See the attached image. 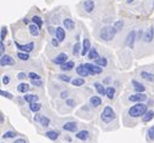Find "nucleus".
Returning a JSON list of instances; mask_svg holds the SVG:
<instances>
[{
	"instance_id": "nucleus-55",
	"label": "nucleus",
	"mask_w": 154,
	"mask_h": 143,
	"mask_svg": "<svg viewBox=\"0 0 154 143\" xmlns=\"http://www.w3.org/2000/svg\"><path fill=\"white\" fill-rule=\"evenodd\" d=\"M0 123H1V125L4 124V114H3V113L0 114Z\"/></svg>"
},
{
	"instance_id": "nucleus-40",
	"label": "nucleus",
	"mask_w": 154,
	"mask_h": 143,
	"mask_svg": "<svg viewBox=\"0 0 154 143\" xmlns=\"http://www.w3.org/2000/svg\"><path fill=\"white\" fill-rule=\"evenodd\" d=\"M123 27H124V21L123 20H118L117 22L114 23V28L117 29V30H120Z\"/></svg>"
},
{
	"instance_id": "nucleus-8",
	"label": "nucleus",
	"mask_w": 154,
	"mask_h": 143,
	"mask_svg": "<svg viewBox=\"0 0 154 143\" xmlns=\"http://www.w3.org/2000/svg\"><path fill=\"white\" fill-rule=\"evenodd\" d=\"M0 66L5 67V66H15V60L9 55H3L0 58Z\"/></svg>"
},
{
	"instance_id": "nucleus-2",
	"label": "nucleus",
	"mask_w": 154,
	"mask_h": 143,
	"mask_svg": "<svg viewBox=\"0 0 154 143\" xmlns=\"http://www.w3.org/2000/svg\"><path fill=\"white\" fill-rule=\"evenodd\" d=\"M117 29L114 28V25H105V27H102L101 30H100V38L101 40L103 41H110L112 39H114L115 34H117Z\"/></svg>"
},
{
	"instance_id": "nucleus-21",
	"label": "nucleus",
	"mask_w": 154,
	"mask_h": 143,
	"mask_svg": "<svg viewBox=\"0 0 154 143\" xmlns=\"http://www.w3.org/2000/svg\"><path fill=\"white\" fill-rule=\"evenodd\" d=\"M61 68V70L62 72H69V70H72L74 67H75V63H74V61H67L66 63H63L62 66H60Z\"/></svg>"
},
{
	"instance_id": "nucleus-50",
	"label": "nucleus",
	"mask_w": 154,
	"mask_h": 143,
	"mask_svg": "<svg viewBox=\"0 0 154 143\" xmlns=\"http://www.w3.org/2000/svg\"><path fill=\"white\" fill-rule=\"evenodd\" d=\"M4 51H5V45H4V41H0V54H1V56L4 55Z\"/></svg>"
},
{
	"instance_id": "nucleus-43",
	"label": "nucleus",
	"mask_w": 154,
	"mask_h": 143,
	"mask_svg": "<svg viewBox=\"0 0 154 143\" xmlns=\"http://www.w3.org/2000/svg\"><path fill=\"white\" fill-rule=\"evenodd\" d=\"M0 95H1V97H5L7 99H12V98H14V96H12L10 92H6V91H4V90L0 91Z\"/></svg>"
},
{
	"instance_id": "nucleus-14",
	"label": "nucleus",
	"mask_w": 154,
	"mask_h": 143,
	"mask_svg": "<svg viewBox=\"0 0 154 143\" xmlns=\"http://www.w3.org/2000/svg\"><path fill=\"white\" fill-rule=\"evenodd\" d=\"M91 50V43H90V40L87 38H85L83 40V49H81V55L83 56H87L89 51Z\"/></svg>"
},
{
	"instance_id": "nucleus-20",
	"label": "nucleus",
	"mask_w": 154,
	"mask_h": 143,
	"mask_svg": "<svg viewBox=\"0 0 154 143\" xmlns=\"http://www.w3.org/2000/svg\"><path fill=\"white\" fill-rule=\"evenodd\" d=\"M63 27L67 30H73L75 28V22L72 18H65L63 20Z\"/></svg>"
},
{
	"instance_id": "nucleus-18",
	"label": "nucleus",
	"mask_w": 154,
	"mask_h": 143,
	"mask_svg": "<svg viewBox=\"0 0 154 143\" xmlns=\"http://www.w3.org/2000/svg\"><path fill=\"white\" fill-rule=\"evenodd\" d=\"M94 87H95V90L97 91V94H98L100 96H106V90H107V87H105L103 84L96 81V83H94Z\"/></svg>"
},
{
	"instance_id": "nucleus-27",
	"label": "nucleus",
	"mask_w": 154,
	"mask_h": 143,
	"mask_svg": "<svg viewBox=\"0 0 154 143\" xmlns=\"http://www.w3.org/2000/svg\"><path fill=\"white\" fill-rule=\"evenodd\" d=\"M23 99L27 103H34V102L39 101V97H38V95H24Z\"/></svg>"
},
{
	"instance_id": "nucleus-12",
	"label": "nucleus",
	"mask_w": 154,
	"mask_h": 143,
	"mask_svg": "<svg viewBox=\"0 0 154 143\" xmlns=\"http://www.w3.org/2000/svg\"><path fill=\"white\" fill-rule=\"evenodd\" d=\"M136 39H137V36H136V30H131L129 34H127V36H126V45L132 49Z\"/></svg>"
},
{
	"instance_id": "nucleus-49",
	"label": "nucleus",
	"mask_w": 154,
	"mask_h": 143,
	"mask_svg": "<svg viewBox=\"0 0 154 143\" xmlns=\"http://www.w3.org/2000/svg\"><path fill=\"white\" fill-rule=\"evenodd\" d=\"M51 43H52V45H54L55 47H57V46L60 45V41H58V39H57L56 36H55V38L52 36V40H51Z\"/></svg>"
},
{
	"instance_id": "nucleus-46",
	"label": "nucleus",
	"mask_w": 154,
	"mask_h": 143,
	"mask_svg": "<svg viewBox=\"0 0 154 143\" xmlns=\"http://www.w3.org/2000/svg\"><path fill=\"white\" fill-rule=\"evenodd\" d=\"M68 96H69V92L67 90H65V91H62V92L60 94V97L62 98V99H67L68 98Z\"/></svg>"
},
{
	"instance_id": "nucleus-47",
	"label": "nucleus",
	"mask_w": 154,
	"mask_h": 143,
	"mask_svg": "<svg viewBox=\"0 0 154 143\" xmlns=\"http://www.w3.org/2000/svg\"><path fill=\"white\" fill-rule=\"evenodd\" d=\"M27 76H28V74H25L24 72H20V73L17 74V79H20V80H24Z\"/></svg>"
},
{
	"instance_id": "nucleus-26",
	"label": "nucleus",
	"mask_w": 154,
	"mask_h": 143,
	"mask_svg": "<svg viewBox=\"0 0 154 143\" xmlns=\"http://www.w3.org/2000/svg\"><path fill=\"white\" fill-rule=\"evenodd\" d=\"M87 58L89 60H91V61H96L97 58H100V55L97 52V50L95 47H91V50L89 51V54H87Z\"/></svg>"
},
{
	"instance_id": "nucleus-24",
	"label": "nucleus",
	"mask_w": 154,
	"mask_h": 143,
	"mask_svg": "<svg viewBox=\"0 0 154 143\" xmlns=\"http://www.w3.org/2000/svg\"><path fill=\"white\" fill-rule=\"evenodd\" d=\"M44 136L47 137V138L51 139V141H56V139L58 138V136H60V132H58V131H54V130H50V131H46V132L44 134Z\"/></svg>"
},
{
	"instance_id": "nucleus-42",
	"label": "nucleus",
	"mask_w": 154,
	"mask_h": 143,
	"mask_svg": "<svg viewBox=\"0 0 154 143\" xmlns=\"http://www.w3.org/2000/svg\"><path fill=\"white\" fill-rule=\"evenodd\" d=\"M6 34H7V28H6V27H3V28H1V32H0V41H4V40H5Z\"/></svg>"
},
{
	"instance_id": "nucleus-48",
	"label": "nucleus",
	"mask_w": 154,
	"mask_h": 143,
	"mask_svg": "<svg viewBox=\"0 0 154 143\" xmlns=\"http://www.w3.org/2000/svg\"><path fill=\"white\" fill-rule=\"evenodd\" d=\"M32 85L33 86H43V81L41 80H32Z\"/></svg>"
},
{
	"instance_id": "nucleus-22",
	"label": "nucleus",
	"mask_w": 154,
	"mask_h": 143,
	"mask_svg": "<svg viewBox=\"0 0 154 143\" xmlns=\"http://www.w3.org/2000/svg\"><path fill=\"white\" fill-rule=\"evenodd\" d=\"M75 137L80 141H87L90 138V132L87 131V130H81V131L75 134Z\"/></svg>"
},
{
	"instance_id": "nucleus-34",
	"label": "nucleus",
	"mask_w": 154,
	"mask_h": 143,
	"mask_svg": "<svg viewBox=\"0 0 154 143\" xmlns=\"http://www.w3.org/2000/svg\"><path fill=\"white\" fill-rule=\"evenodd\" d=\"M95 63L98 64V66H101V67H107L108 61H107L106 57H100V58H97V60L95 61Z\"/></svg>"
},
{
	"instance_id": "nucleus-13",
	"label": "nucleus",
	"mask_w": 154,
	"mask_h": 143,
	"mask_svg": "<svg viewBox=\"0 0 154 143\" xmlns=\"http://www.w3.org/2000/svg\"><path fill=\"white\" fill-rule=\"evenodd\" d=\"M83 6H84V10L87 12V14H91L95 9V1L94 0H84Z\"/></svg>"
},
{
	"instance_id": "nucleus-52",
	"label": "nucleus",
	"mask_w": 154,
	"mask_h": 143,
	"mask_svg": "<svg viewBox=\"0 0 154 143\" xmlns=\"http://www.w3.org/2000/svg\"><path fill=\"white\" fill-rule=\"evenodd\" d=\"M49 33L51 34V35H56V28H54V27H49Z\"/></svg>"
},
{
	"instance_id": "nucleus-39",
	"label": "nucleus",
	"mask_w": 154,
	"mask_h": 143,
	"mask_svg": "<svg viewBox=\"0 0 154 143\" xmlns=\"http://www.w3.org/2000/svg\"><path fill=\"white\" fill-rule=\"evenodd\" d=\"M28 78H29L31 80H41V76L38 74V73H34V72L28 73Z\"/></svg>"
},
{
	"instance_id": "nucleus-32",
	"label": "nucleus",
	"mask_w": 154,
	"mask_h": 143,
	"mask_svg": "<svg viewBox=\"0 0 154 143\" xmlns=\"http://www.w3.org/2000/svg\"><path fill=\"white\" fill-rule=\"evenodd\" d=\"M81 49H83V46L80 45V43L76 41L75 45L73 46V55H74V56H78L79 54H81Z\"/></svg>"
},
{
	"instance_id": "nucleus-10",
	"label": "nucleus",
	"mask_w": 154,
	"mask_h": 143,
	"mask_svg": "<svg viewBox=\"0 0 154 143\" xmlns=\"http://www.w3.org/2000/svg\"><path fill=\"white\" fill-rule=\"evenodd\" d=\"M62 128L65 130V131H68V132H75L76 130H78V124L75 121H68L66 124H63Z\"/></svg>"
},
{
	"instance_id": "nucleus-33",
	"label": "nucleus",
	"mask_w": 154,
	"mask_h": 143,
	"mask_svg": "<svg viewBox=\"0 0 154 143\" xmlns=\"http://www.w3.org/2000/svg\"><path fill=\"white\" fill-rule=\"evenodd\" d=\"M17 58H20L21 61H24V62H27V61H29V55L27 54V52H22V51H18L17 52Z\"/></svg>"
},
{
	"instance_id": "nucleus-56",
	"label": "nucleus",
	"mask_w": 154,
	"mask_h": 143,
	"mask_svg": "<svg viewBox=\"0 0 154 143\" xmlns=\"http://www.w3.org/2000/svg\"><path fill=\"white\" fill-rule=\"evenodd\" d=\"M23 23L28 24V23H29V20H28V18H23Z\"/></svg>"
},
{
	"instance_id": "nucleus-53",
	"label": "nucleus",
	"mask_w": 154,
	"mask_h": 143,
	"mask_svg": "<svg viewBox=\"0 0 154 143\" xmlns=\"http://www.w3.org/2000/svg\"><path fill=\"white\" fill-rule=\"evenodd\" d=\"M40 118H41V114L35 113V115H34V120H35V121H40Z\"/></svg>"
},
{
	"instance_id": "nucleus-3",
	"label": "nucleus",
	"mask_w": 154,
	"mask_h": 143,
	"mask_svg": "<svg viewBox=\"0 0 154 143\" xmlns=\"http://www.w3.org/2000/svg\"><path fill=\"white\" fill-rule=\"evenodd\" d=\"M101 119H102V121H103V123L109 124L112 120L115 119V112H114V109L110 106H106L105 109L102 110V113H101Z\"/></svg>"
},
{
	"instance_id": "nucleus-38",
	"label": "nucleus",
	"mask_w": 154,
	"mask_h": 143,
	"mask_svg": "<svg viewBox=\"0 0 154 143\" xmlns=\"http://www.w3.org/2000/svg\"><path fill=\"white\" fill-rule=\"evenodd\" d=\"M39 123H40V125L44 126V127H49V126H50V119L47 118V116H45V115H41Z\"/></svg>"
},
{
	"instance_id": "nucleus-11",
	"label": "nucleus",
	"mask_w": 154,
	"mask_h": 143,
	"mask_svg": "<svg viewBox=\"0 0 154 143\" xmlns=\"http://www.w3.org/2000/svg\"><path fill=\"white\" fill-rule=\"evenodd\" d=\"M153 38H154V28H153V27H149V28L145 32V35H143V41H145L146 44H149V43H152Z\"/></svg>"
},
{
	"instance_id": "nucleus-9",
	"label": "nucleus",
	"mask_w": 154,
	"mask_h": 143,
	"mask_svg": "<svg viewBox=\"0 0 154 143\" xmlns=\"http://www.w3.org/2000/svg\"><path fill=\"white\" fill-rule=\"evenodd\" d=\"M67 61H68V55L65 54V52H61V54H58L55 58H52V62H54L55 64H58V66H62V64L66 63Z\"/></svg>"
},
{
	"instance_id": "nucleus-23",
	"label": "nucleus",
	"mask_w": 154,
	"mask_h": 143,
	"mask_svg": "<svg viewBox=\"0 0 154 143\" xmlns=\"http://www.w3.org/2000/svg\"><path fill=\"white\" fill-rule=\"evenodd\" d=\"M28 30L32 34V36H39V34H40V28L38 27L36 24H34V23L28 25Z\"/></svg>"
},
{
	"instance_id": "nucleus-6",
	"label": "nucleus",
	"mask_w": 154,
	"mask_h": 143,
	"mask_svg": "<svg viewBox=\"0 0 154 143\" xmlns=\"http://www.w3.org/2000/svg\"><path fill=\"white\" fill-rule=\"evenodd\" d=\"M15 46L20 50V51H22V52H27V54H29V52H32V51L34 50V43H28V44H25V45H21V44H18L17 41H15Z\"/></svg>"
},
{
	"instance_id": "nucleus-1",
	"label": "nucleus",
	"mask_w": 154,
	"mask_h": 143,
	"mask_svg": "<svg viewBox=\"0 0 154 143\" xmlns=\"http://www.w3.org/2000/svg\"><path fill=\"white\" fill-rule=\"evenodd\" d=\"M147 110H148V107L145 103H136L135 106H131L127 109V114L131 118H141V116H143L146 114Z\"/></svg>"
},
{
	"instance_id": "nucleus-35",
	"label": "nucleus",
	"mask_w": 154,
	"mask_h": 143,
	"mask_svg": "<svg viewBox=\"0 0 154 143\" xmlns=\"http://www.w3.org/2000/svg\"><path fill=\"white\" fill-rule=\"evenodd\" d=\"M72 76H69V75H66V74H58L57 75V79L58 80H61V81H65V83H70L73 79H70Z\"/></svg>"
},
{
	"instance_id": "nucleus-36",
	"label": "nucleus",
	"mask_w": 154,
	"mask_h": 143,
	"mask_svg": "<svg viewBox=\"0 0 154 143\" xmlns=\"http://www.w3.org/2000/svg\"><path fill=\"white\" fill-rule=\"evenodd\" d=\"M32 23L36 24L39 28H41V25H43V20H41L40 16H33V17H32Z\"/></svg>"
},
{
	"instance_id": "nucleus-30",
	"label": "nucleus",
	"mask_w": 154,
	"mask_h": 143,
	"mask_svg": "<svg viewBox=\"0 0 154 143\" xmlns=\"http://www.w3.org/2000/svg\"><path fill=\"white\" fill-rule=\"evenodd\" d=\"M29 109H31V112H33V113H38V112L41 109V105H40L39 102L29 103Z\"/></svg>"
},
{
	"instance_id": "nucleus-37",
	"label": "nucleus",
	"mask_w": 154,
	"mask_h": 143,
	"mask_svg": "<svg viewBox=\"0 0 154 143\" xmlns=\"http://www.w3.org/2000/svg\"><path fill=\"white\" fill-rule=\"evenodd\" d=\"M16 136H17V132H15V131H6V132L3 134V138H5V139L15 138Z\"/></svg>"
},
{
	"instance_id": "nucleus-54",
	"label": "nucleus",
	"mask_w": 154,
	"mask_h": 143,
	"mask_svg": "<svg viewBox=\"0 0 154 143\" xmlns=\"http://www.w3.org/2000/svg\"><path fill=\"white\" fill-rule=\"evenodd\" d=\"M142 35H143V30L139 29V30H138V36H137V39H141V36H142Z\"/></svg>"
},
{
	"instance_id": "nucleus-4",
	"label": "nucleus",
	"mask_w": 154,
	"mask_h": 143,
	"mask_svg": "<svg viewBox=\"0 0 154 143\" xmlns=\"http://www.w3.org/2000/svg\"><path fill=\"white\" fill-rule=\"evenodd\" d=\"M85 66L87 67L90 75H97V74H101L102 72H103V67L98 66V64H96V63H85Z\"/></svg>"
},
{
	"instance_id": "nucleus-7",
	"label": "nucleus",
	"mask_w": 154,
	"mask_h": 143,
	"mask_svg": "<svg viewBox=\"0 0 154 143\" xmlns=\"http://www.w3.org/2000/svg\"><path fill=\"white\" fill-rule=\"evenodd\" d=\"M75 72H76V74H78L79 76H81V78H86V76L90 75V72H89L87 67L85 66V63L79 64V66L75 68Z\"/></svg>"
},
{
	"instance_id": "nucleus-19",
	"label": "nucleus",
	"mask_w": 154,
	"mask_h": 143,
	"mask_svg": "<svg viewBox=\"0 0 154 143\" xmlns=\"http://www.w3.org/2000/svg\"><path fill=\"white\" fill-rule=\"evenodd\" d=\"M89 102H90V106H91L92 108H97V107H100L102 105V99L98 96H91Z\"/></svg>"
},
{
	"instance_id": "nucleus-59",
	"label": "nucleus",
	"mask_w": 154,
	"mask_h": 143,
	"mask_svg": "<svg viewBox=\"0 0 154 143\" xmlns=\"http://www.w3.org/2000/svg\"><path fill=\"white\" fill-rule=\"evenodd\" d=\"M1 143H4V142H1Z\"/></svg>"
},
{
	"instance_id": "nucleus-15",
	"label": "nucleus",
	"mask_w": 154,
	"mask_h": 143,
	"mask_svg": "<svg viewBox=\"0 0 154 143\" xmlns=\"http://www.w3.org/2000/svg\"><path fill=\"white\" fill-rule=\"evenodd\" d=\"M60 43H63L66 39V30L63 29V27H57L56 28V35H55Z\"/></svg>"
},
{
	"instance_id": "nucleus-45",
	"label": "nucleus",
	"mask_w": 154,
	"mask_h": 143,
	"mask_svg": "<svg viewBox=\"0 0 154 143\" xmlns=\"http://www.w3.org/2000/svg\"><path fill=\"white\" fill-rule=\"evenodd\" d=\"M1 83H3L4 85H7V84L10 83V75H9V74L3 75V78H1Z\"/></svg>"
},
{
	"instance_id": "nucleus-16",
	"label": "nucleus",
	"mask_w": 154,
	"mask_h": 143,
	"mask_svg": "<svg viewBox=\"0 0 154 143\" xmlns=\"http://www.w3.org/2000/svg\"><path fill=\"white\" fill-rule=\"evenodd\" d=\"M132 86H134V90L136 91V92H141V94H145V91H146V86L143 84H141L139 81L137 80H132L131 81Z\"/></svg>"
},
{
	"instance_id": "nucleus-17",
	"label": "nucleus",
	"mask_w": 154,
	"mask_h": 143,
	"mask_svg": "<svg viewBox=\"0 0 154 143\" xmlns=\"http://www.w3.org/2000/svg\"><path fill=\"white\" fill-rule=\"evenodd\" d=\"M139 75H141V78H142L143 80H146L148 83H154V74L153 73H149L147 70H142L139 73Z\"/></svg>"
},
{
	"instance_id": "nucleus-5",
	"label": "nucleus",
	"mask_w": 154,
	"mask_h": 143,
	"mask_svg": "<svg viewBox=\"0 0 154 143\" xmlns=\"http://www.w3.org/2000/svg\"><path fill=\"white\" fill-rule=\"evenodd\" d=\"M147 95L145 94H141V92H136L134 95L129 96V101L130 102H135V103H143L145 101H147Z\"/></svg>"
},
{
	"instance_id": "nucleus-41",
	"label": "nucleus",
	"mask_w": 154,
	"mask_h": 143,
	"mask_svg": "<svg viewBox=\"0 0 154 143\" xmlns=\"http://www.w3.org/2000/svg\"><path fill=\"white\" fill-rule=\"evenodd\" d=\"M147 136H148V138H149L150 141H153V139H154V125H153V126H150V127L148 128V131H147Z\"/></svg>"
},
{
	"instance_id": "nucleus-58",
	"label": "nucleus",
	"mask_w": 154,
	"mask_h": 143,
	"mask_svg": "<svg viewBox=\"0 0 154 143\" xmlns=\"http://www.w3.org/2000/svg\"><path fill=\"white\" fill-rule=\"evenodd\" d=\"M109 80H110V79H109V76H108V78H107V79L105 80V83H109Z\"/></svg>"
},
{
	"instance_id": "nucleus-29",
	"label": "nucleus",
	"mask_w": 154,
	"mask_h": 143,
	"mask_svg": "<svg viewBox=\"0 0 154 143\" xmlns=\"http://www.w3.org/2000/svg\"><path fill=\"white\" fill-rule=\"evenodd\" d=\"M106 96L108 97V99H113L114 96H115V87L114 86H108L107 90H106Z\"/></svg>"
},
{
	"instance_id": "nucleus-57",
	"label": "nucleus",
	"mask_w": 154,
	"mask_h": 143,
	"mask_svg": "<svg viewBox=\"0 0 154 143\" xmlns=\"http://www.w3.org/2000/svg\"><path fill=\"white\" fill-rule=\"evenodd\" d=\"M132 1H134V0H126V3H127V4H131Z\"/></svg>"
},
{
	"instance_id": "nucleus-28",
	"label": "nucleus",
	"mask_w": 154,
	"mask_h": 143,
	"mask_svg": "<svg viewBox=\"0 0 154 143\" xmlns=\"http://www.w3.org/2000/svg\"><path fill=\"white\" fill-rule=\"evenodd\" d=\"M70 84L75 87H79V86H83L85 84V80H84V78H74V79L70 81Z\"/></svg>"
},
{
	"instance_id": "nucleus-44",
	"label": "nucleus",
	"mask_w": 154,
	"mask_h": 143,
	"mask_svg": "<svg viewBox=\"0 0 154 143\" xmlns=\"http://www.w3.org/2000/svg\"><path fill=\"white\" fill-rule=\"evenodd\" d=\"M66 105H67L68 107H75V106H76V101L73 99V98H67Z\"/></svg>"
},
{
	"instance_id": "nucleus-25",
	"label": "nucleus",
	"mask_w": 154,
	"mask_h": 143,
	"mask_svg": "<svg viewBox=\"0 0 154 143\" xmlns=\"http://www.w3.org/2000/svg\"><path fill=\"white\" fill-rule=\"evenodd\" d=\"M29 90H31V87H29V84H27V83H21L17 85V91L21 94H27Z\"/></svg>"
},
{
	"instance_id": "nucleus-51",
	"label": "nucleus",
	"mask_w": 154,
	"mask_h": 143,
	"mask_svg": "<svg viewBox=\"0 0 154 143\" xmlns=\"http://www.w3.org/2000/svg\"><path fill=\"white\" fill-rule=\"evenodd\" d=\"M12 143H28V142H27V139H25V138H17L16 141H14Z\"/></svg>"
},
{
	"instance_id": "nucleus-31",
	"label": "nucleus",
	"mask_w": 154,
	"mask_h": 143,
	"mask_svg": "<svg viewBox=\"0 0 154 143\" xmlns=\"http://www.w3.org/2000/svg\"><path fill=\"white\" fill-rule=\"evenodd\" d=\"M154 118V110H147L146 112V114L143 115V121L145 123H148V121H150L152 119Z\"/></svg>"
}]
</instances>
